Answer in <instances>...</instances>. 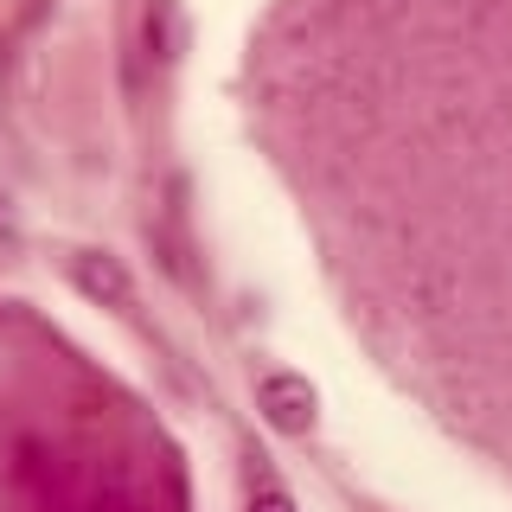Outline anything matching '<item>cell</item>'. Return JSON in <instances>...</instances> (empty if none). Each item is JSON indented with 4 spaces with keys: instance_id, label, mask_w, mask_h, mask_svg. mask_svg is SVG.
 I'll list each match as a JSON object with an SVG mask.
<instances>
[{
    "instance_id": "2",
    "label": "cell",
    "mask_w": 512,
    "mask_h": 512,
    "mask_svg": "<svg viewBox=\"0 0 512 512\" xmlns=\"http://www.w3.org/2000/svg\"><path fill=\"white\" fill-rule=\"evenodd\" d=\"M71 282H77L84 301H96V308H128V301H135L128 269L116 263V256H103V250H77L71 256Z\"/></svg>"
},
{
    "instance_id": "4",
    "label": "cell",
    "mask_w": 512,
    "mask_h": 512,
    "mask_svg": "<svg viewBox=\"0 0 512 512\" xmlns=\"http://www.w3.org/2000/svg\"><path fill=\"white\" fill-rule=\"evenodd\" d=\"M250 512H295V500H288L282 487H256L250 493Z\"/></svg>"
},
{
    "instance_id": "1",
    "label": "cell",
    "mask_w": 512,
    "mask_h": 512,
    "mask_svg": "<svg viewBox=\"0 0 512 512\" xmlns=\"http://www.w3.org/2000/svg\"><path fill=\"white\" fill-rule=\"evenodd\" d=\"M256 410H263L269 429H282V436H308L314 416H320V397L301 372H263L256 378Z\"/></svg>"
},
{
    "instance_id": "3",
    "label": "cell",
    "mask_w": 512,
    "mask_h": 512,
    "mask_svg": "<svg viewBox=\"0 0 512 512\" xmlns=\"http://www.w3.org/2000/svg\"><path fill=\"white\" fill-rule=\"evenodd\" d=\"M148 52L160 64H173L186 52V26H180V7H173V0H154L148 7Z\"/></svg>"
}]
</instances>
